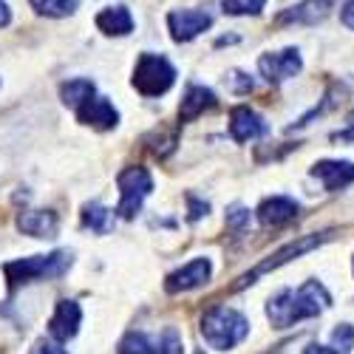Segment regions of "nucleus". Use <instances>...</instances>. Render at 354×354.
<instances>
[{"instance_id":"nucleus-1","label":"nucleus","mask_w":354,"mask_h":354,"mask_svg":"<svg viewBox=\"0 0 354 354\" xmlns=\"http://www.w3.org/2000/svg\"><path fill=\"white\" fill-rule=\"evenodd\" d=\"M329 306H332V298H329V292L323 289V283L306 281L298 292L281 289L275 298H270L267 317H270V323L275 329H289V326H295V323H301L306 317L320 315Z\"/></svg>"},{"instance_id":"nucleus-2","label":"nucleus","mask_w":354,"mask_h":354,"mask_svg":"<svg viewBox=\"0 0 354 354\" xmlns=\"http://www.w3.org/2000/svg\"><path fill=\"white\" fill-rule=\"evenodd\" d=\"M250 335V320L230 306H213L201 317V337L218 351L235 348Z\"/></svg>"},{"instance_id":"nucleus-3","label":"nucleus","mask_w":354,"mask_h":354,"mask_svg":"<svg viewBox=\"0 0 354 354\" xmlns=\"http://www.w3.org/2000/svg\"><path fill=\"white\" fill-rule=\"evenodd\" d=\"M68 267H71V252L60 250V252H51V255H32V258L9 261L3 267V272H6L9 289H17V286L32 283V281H54Z\"/></svg>"},{"instance_id":"nucleus-4","label":"nucleus","mask_w":354,"mask_h":354,"mask_svg":"<svg viewBox=\"0 0 354 354\" xmlns=\"http://www.w3.org/2000/svg\"><path fill=\"white\" fill-rule=\"evenodd\" d=\"M176 82V68L159 54H142L133 68V88L142 97H162Z\"/></svg>"},{"instance_id":"nucleus-5","label":"nucleus","mask_w":354,"mask_h":354,"mask_svg":"<svg viewBox=\"0 0 354 354\" xmlns=\"http://www.w3.org/2000/svg\"><path fill=\"white\" fill-rule=\"evenodd\" d=\"M116 185H120V204H116V213L122 218H133L142 210L145 196L153 190V179L145 167H128L116 176Z\"/></svg>"},{"instance_id":"nucleus-6","label":"nucleus","mask_w":354,"mask_h":354,"mask_svg":"<svg viewBox=\"0 0 354 354\" xmlns=\"http://www.w3.org/2000/svg\"><path fill=\"white\" fill-rule=\"evenodd\" d=\"M323 244V235H304V239H298V241H289L283 250H278V252H272L267 261H261L258 267L252 270V272H247V275H241L239 278V283H235L232 289H244V286H250V283H255L261 275H267L270 270H278V267H283V263H289L292 258H298V255H306L309 250H315V247H320Z\"/></svg>"},{"instance_id":"nucleus-7","label":"nucleus","mask_w":354,"mask_h":354,"mask_svg":"<svg viewBox=\"0 0 354 354\" xmlns=\"http://www.w3.org/2000/svg\"><path fill=\"white\" fill-rule=\"evenodd\" d=\"M213 26V17L201 9H176L167 15V28L176 43H190L201 32H207Z\"/></svg>"},{"instance_id":"nucleus-8","label":"nucleus","mask_w":354,"mask_h":354,"mask_svg":"<svg viewBox=\"0 0 354 354\" xmlns=\"http://www.w3.org/2000/svg\"><path fill=\"white\" fill-rule=\"evenodd\" d=\"M301 66L304 63H301L298 48H283V51H272V54H261V60H258L261 77L267 82H272V85L295 77L301 71Z\"/></svg>"},{"instance_id":"nucleus-9","label":"nucleus","mask_w":354,"mask_h":354,"mask_svg":"<svg viewBox=\"0 0 354 354\" xmlns=\"http://www.w3.org/2000/svg\"><path fill=\"white\" fill-rule=\"evenodd\" d=\"M210 275H213V263H210V258H193L190 263H185L182 270H176V272L167 275L165 289H167L170 295L190 292V289H198V286L207 283Z\"/></svg>"},{"instance_id":"nucleus-10","label":"nucleus","mask_w":354,"mask_h":354,"mask_svg":"<svg viewBox=\"0 0 354 354\" xmlns=\"http://www.w3.org/2000/svg\"><path fill=\"white\" fill-rule=\"evenodd\" d=\"M77 116L82 125H91L97 131H111L120 122V111H116L105 97H88L80 108H77Z\"/></svg>"},{"instance_id":"nucleus-11","label":"nucleus","mask_w":354,"mask_h":354,"mask_svg":"<svg viewBox=\"0 0 354 354\" xmlns=\"http://www.w3.org/2000/svg\"><path fill=\"white\" fill-rule=\"evenodd\" d=\"M80 320H82V309L77 301H60L48 320V335L57 340V343H66L77 335L80 329Z\"/></svg>"},{"instance_id":"nucleus-12","label":"nucleus","mask_w":354,"mask_h":354,"mask_svg":"<svg viewBox=\"0 0 354 354\" xmlns=\"http://www.w3.org/2000/svg\"><path fill=\"white\" fill-rule=\"evenodd\" d=\"M267 131H270V125L263 122L252 108L239 105V108L230 111V136H232L235 142H252V139L263 136Z\"/></svg>"},{"instance_id":"nucleus-13","label":"nucleus","mask_w":354,"mask_h":354,"mask_svg":"<svg viewBox=\"0 0 354 354\" xmlns=\"http://www.w3.org/2000/svg\"><path fill=\"white\" fill-rule=\"evenodd\" d=\"M17 230L32 239H54L60 230V218L51 210H26L17 216Z\"/></svg>"},{"instance_id":"nucleus-14","label":"nucleus","mask_w":354,"mask_h":354,"mask_svg":"<svg viewBox=\"0 0 354 354\" xmlns=\"http://www.w3.org/2000/svg\"><path fill=\"white\" fill-rule=\"evenodd\" d=\"M332 9V0H304V3L292 6L286 12H281L275 17L278 26H286V23H298V26H315L317 20H323Z\"/></svg>"},{"instance_id":"nucleus-15","label":"nucleus","mask_w":354,"mask_h":354,"mask_svg":"<svg viewBox=\"0 0 354 354\" xmlns=\"http://www.w3.org/2000/svg\"><path fill=\"white\" fill-rule=\"evenodd\" d=\"M312 176H315V179H320L323 187H326L329 193H335V190H343L346 185L354 182V165L351 162H332V159H326V162H317L312 167Z\"/></svg>"},{"instance_id":"nucleus-16","label":"nucleus","mask_w":354,"mask_h":354,"mask_svg":"<svg viewBox=\"0 0 354 354\" xmlns=\"http://www.w3.org/2000/svg\"><path fill=\"white\" fill-rule=\"evenodd\" d=\"M298 201H292L289 196H272L267 201H261V207H258V218L261 224H267V227H281L286 221H292L295 216H298Z\"/></svg>"},{"instance_id":"nucleus-17","label":"nucleus","mask_w":354,"mask_h":354,"mask_svg":"<svg viewBox=\"0 0 354 354\" xmlns=\"http://www.w3.org/2000/svg\"><path fill=\"white\" fill-rule=\"evenodd\" d=\"M216 105V94L210 91V88H204V85H190L187 88V94L179 105V122H193L198 120V116L204 111H210Z\"/></svg>"},{"instance_id":"nucleus-18","label":"nucleus","mask_w":354,"mask_h":354,"mask_svg":"<svg viewBox=\"0 0 354 354\" xmlns=\"http://www.w3.org/2000/svg\"><path fill=\"white\" fill-rule=\"evenodd\" d=\"M97 28L102 35H111V37H125L133 32V17L125 6H108L97 15Z\"/></svg>"},{"instance_id":"nucleus-19","label":"nucleus","mask_w":354,"mask_h":354,"mask_svg":"<svg viewBox=\"0 0 354 354\" xmlns=\"http://www.w3.org/2000/svg\"><path fill=\"white\" fill-rule=\"evenodd\" d=\"M60 97L68 108H80L88 97H94V82L85 80V77H77V80H68L63 88H60Z\"/></svg>"},{"instance_id":"nucleus-20","label":"nucleus","mask_w":354,"mask_h":354,"mask_svg":"<svg viewBox=\"0 0 354 354\" xmlns=\"http://www.w3.org/2000/svg\"><path fill=\"white\" fill-rule=\"evenodd\" d=\"M82 221H85L88 230H94V232L105 235V232H111V227H113V210L102 207V204H85Z\"/></svg>"},{"instance_id":"nucleus-21","label":"nucleus","mask_w":354,"mask_h":354,"mask_svg":"<svg viewBox=\"0 0 354 354\" xmlns=\"http://www.w3.org/2000/svg\"><path fill=\"white\" fill-rule=\"evenodd\" d=\"M116 354H159V343L151 340L147 335H142V332H131V335L120 343Z\"/></svg>"},{"instance_id":"nucleus-22","label":"nucleus","mask_w":354,"mask_h":354,"mask_svg":"<svg viewBox=\"0 0 354 354\" xmlns=\"http://www.w3.org/2000/svg\"><path fill=\"white\" fill-rule=\"evenodd\" d=\"M28 6H32L37 15H46V17H66L74 12V0H28Z\"/></svg>"},{"instance_id":"nucleus-23","label":"nucleus","mask_w":354,"mask_h":354,"mask_svg":"<svg viewBox=\"0 0 354 354\" xmlns=\"http://www.w3.org/2000/svg\"><path fill=\"white\" fill-rule=\"evenodd\" d=\"M221 6L227 15L241 17V15H261L263 6H267V0H221Z\"/></svg>"},{"instance_id":"nucleus-24","label":"nucleus","mask_w":354,"mask_h":354,"mask_svg":"<svg viewBox=\"0 0 354 354\" xmlns=\"http://www.w3.org/2000/svg\"><path fill=\"white\" fill-rule=\"evenodd\" d=\"M332 348L337 354H348L354 348V326L351 323H340V326L332 332Z\"/></svg>"},{"instance_id":"nucleus-25","label":"nucleus","mask_w":354,"mask_h":354,"mask_svg":"<svg viewBox=\"0 0 354 354\" xmlns=\"http://www.w3.org/2000/svg\"><path fill=\"white\" fill-rule=\"evenodd\" d=\"M247 224H250V210H247V207H241V204H235V207H230V210H227V227H230V230L239 232V230H244Z\"/></svg>"},{"instance_id":"nucleus-26","label":"nucleus","mask_w":354,"mask_h":354,"mask_svg":"<svg viewBox=\"0 0 354 354\" xmlns=\"http://www.w3.org/2000/svg\"><path fill=\"white\" fill-rule=\"evenodd\" d=\"M28 354H68V351L60 343H54V340H37Z\"/></svg>"},{"instance_id":"nucleus-27","label":"nucleus","mask_w":354,"mask_h":354,"mask_svg":"<svg viewBox=\"0 0 354 354\" xmlns=\"http://www.w3.org/2000/svg\"><path fill=\"white\" fill-rule=\"evenodd\" d=\"M230 82H232L235 91H252V80H250L247 74H241V71H235V74L230 77Z\"/></svg>"},{"instance_id":"nucleus-28","label":"nucleus","mask_w":354,"mask_h":354,"mask_svg":"<svg viewBox=\"0 0 354 354\" xmlns=\"http://www.w3.org/2000/svg\"><path fill=\"white\" fill-rule=\"evenodd\" d=\"M187 204H190V218L196 221V218H201V216H207V201H196L193 196H187Z\"/></svg>"},{"instance_id":"nucleus-29","label":"nucleus","mask_w":354,"mask_h":354,"mask_svg":"<svg viewBox=\"0 0 354 354\" xmlns=\"http://www.w3.org/2000/svg\"><path fill=\"white\" fill-rule=\"evenodd\" d=\"M340 20H343V26H348L351 32H354V0H346V3H343V9H340Z\"/></svg>"},{"instance_id":"nucleus-30","label":"nucleus","mask_w":354,"mask_h":354,"mask_svg":"<svg viewBox=\"0 0 354 354\" xmlns=\"http://www.w3.org/2000/svg\"><path fill=\"white\" fill-rule=\"evenodd\" d=\"M304 354H337L332 346H320V343H312V346H306L304 348Z\"/></svg>"},{"instance_id":"nucleus-31","label":"nucleus","mask_w":354,"mask_h":354,"mask_svg":"<svg viewBox=\"0 0 354 354\" xmlns=\"http://www.w3.org/2000/svg\"><path fill=\"white\" fill-rule=\"evenodd\" d=\"M12 23V12L6 6V0H0V28H6Z\"/></svg>"},{"instance_id":"nucleus-32","label":"nucleus","mask_w":354,"mask_h":354,"mask_svg":"<svg viewBox=\"0 0 354 354\" xmlns=\"http://www.w3.org/2000/svg\"><path fill=\"white\" fill-rule=\"evenodd\" d=\"M335 139H337V142H354V120L348 122V131H343V133H335Z\"/></svg>"},{"instance_id":"nucleus-33","label":"nucleus","mask_w":354,"mask_h":354,"mask_svg":"<svg viewBox=\"0 0 354 354\" xmlns=\"http://www.w3.org/2000/svg\"><path fill=\"white\" fill-rule=\"evenodd\" d=\"M196 354H204V351H201V348H198V351H196Z\"/></svg>"}]
</instances>
